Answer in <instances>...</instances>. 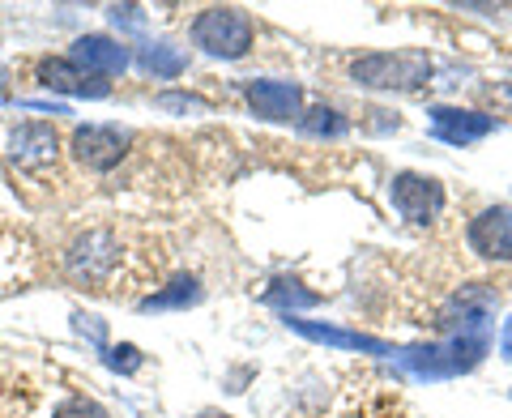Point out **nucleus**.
<instances>
[{
	"label": "nucleus",
	"mask_w": 512,
	"mask_h": 418,
	"mask_svg": "<svg viewBox=\"0 0 512 418\" xmlns=\"http://www.w3.org/2000/svg\"><path fill=\"white\" fill-rule=\"evenodd\" d=\"M124 265H128V252L120 244L116 231H90L73 244L69 261V278L82 286V291H99V295H120L116 278H124Z\"/></svg>",
	"instance_id": "1"
},
{
	"label": "nucleus",
	"mask_w": 512,
	"mask_h": 418,
	"mask_svg": "<svg viewBox=\"0 0 512 418\" xmlns=\"http://www.w3.org/2000/svg\"><path fill=\"white\" fill-rule=\"evenodd\" d=\"M350 77L367 90H419L431 77V56L427 52H376V56L355 60Z\"/></svg>",
	"instance_id": "2"
},
{
	"label": "nucleus",
	"mask_w": 512,
	"mask_h": 418,
	"mask_svg": "<svg viewBox=\"0 0 512 418\" xmlns=\"http://www.w3.org/2000/svg\"><path fill=\"white\" fill-rule=\"evenodd\" d=\"M192 39L197 47H205L210 56H222V60H239L252 47L256 39V26L244 9H205L197 22H192Z\"/></svg>",
	"instance_id": "3"
},
{
	"label": "nucleus",
	"mask_w": 512,
	"mask_h": 418,
	"mask_svg": "<svg viewBox=\"0 0 512 418\" xmlns=\"http://www.w3.org/2000/svg\"><path fill=\"white\" fill-rule=\"evenodd\" d=\"M487 355V337H448V342L440 346H419V350H402V359L414 376H461L470 372V367H478V359Z\"/></svg>",
	"instance_id": "4"
},
{
	"label": "nucleus",
	"mask_w": 512,
	"mask_h": 418,
	"mask_svg": "<svg viewBox=\"0 0 512 418\" xmlns=\"http://www.w3.org/2000/svg\"><path fill=\"white\" fill-rule=\"evenodd\" d=\"M389 201H393V209L406 222H414V227H427V222H436L444 214L448 192H444L440 180H431V175L402 171V175H393V184H389Z\"/></svg>",
	"instance_id": "5"
},
{
	"label": "nucleus",
	"mask_w": 512,
	"mask_h": 418,
	"mask_svg": "<svg viewBox=\"0 0 512 418\" xmlns=\"http://www.w3.org/2000/svg\"><path fill=\"white\" fill-rule=\"evenodd\" d=\"M73 158L90 171H111L120 167V158L128 154V133L116 124H86L73 133Z\"/></svg>",
	"instance_id": "6"
},
{
	"label": "nucleus",
	"mask_w": 512,
	"mask_h": 418,
	"mask_svg": "<svg viewBox=\"0 0 512 418\" xmlns=\"http://www.w3.org/2000/svg\"><path fill=\"white\" fill-rule=\"evenodd\" d=\"M470 252H478L483 261H512V209L508 205H487L478 209L466 227Z\"/></svg>",
	"instance_id": "7"
},
{
	"label": "nucleus",
	"mask_w": 512,
	"mask_h": 418,
	"mask_svg": "<svg viewBox=\"0 0 512 418\" xmlns=\"http://www.w3.org/2000/svg\"><path fill=\"white\" fill-rule=\"evenodd\" d=\"M431 137L444 141V146H474V141L491 137L495 128V116H487V111H461V107H431Z\"/></svg>",
	"instance_id": "8"
},
{
	"label": "nucleus",
	"mask_w": 512,
	"mask_h": 418,
	"mask_svg": "<svg viewBox=\"0 0 512 418\" xmlns=\"http://www.w3.org/2000/svg\"><path fill=\"white\" fill-rule=\"evenodd\" d=\"M39 82L47 90H64V94H90V99H103L107 86L99 77H90V69H82L77 60H64V56H47L39 60Z\"/></svg>",
	"instance_id": "9"
},
{
	"label": "nucleus",
	"mask_w": 512,
	"mask_h": 418,
	"mask_svg": "<svg viewBox=\"0 0 512 418\" xmlns=\"http://www.w3.org/2000/svg\"><path fill=\"white\" fill-rule=\"evenodd\" d=\"M248 103L261 120H295L303 107V90L295 82H252Z\"/></svg>",
	"instance_id": "10"
},
{
	"label": "nucleus",
	"mask_w": 512,
	"mask_h": 418,
	"mask_svg": "<svg viewBox=\"0 0 512 418\" xmlns=\"http://www.w3.org/2000/svg\"><path fill=\"white\" fill-rule=\"evenodd\" d=\"M291 329H299L303 337H312V342H325V346H338V350H372V355H397L393 346L376 342V337L367 333H350V329H333V325H312V320H286Z\"/></svg>",
	"instance_id": "11"
},
{
	"label": "nucleus",
	"mask_w": 512,
	"mask_h": 418,
	"mask_svg": "<svg viewBox=\"0 0 512 418\" xmlns=\"http://www.w3.org/2000/svg\"><path fill=\"white\" fill-rule=\"evenodd\" d=\"M73 60L82 64V69H94V73H120L128 64V52L107 35H86V39L73 43Z\"/></svg>",
	"instance_id": "12"
},
{
	"label": "nucleus",
	"mask_w": 512,
	"mask_h": 418,
	"mask_svg": "<svg viewBox=\"0 0 512 418\" xmlns=\"http://www.w3.org/2000/svg\"><path fill=\"white\" fill-rule=\"evenodd\" d=\"M13 158H18V163H47V158H56L52 124H22L18 133H13Z\"/></svg>",
	"instance_id": "13"
},
{
	"label": "nucleus",
	"mask_w": 512,
	"mask_h": 418,
	"mask_svg": "<svg viewBox=\"0 0 512 418\" xmlns=\"http://www.w3.org/2000/svg\"><path fill=\"white\" fill-rule=\"evenodd\" d=\"M197 299H201L197 278H175L167 291L141 299V308H146V312H167V308H188V303H197Z\"/></svg>",
	"instance_id": "14"
},
{
	"label": "nucleus",
	"mask_w": 512,
	"mask_h": 418,
	"mask_svg": "<svg viewBox=\"0 0 512 418\" xmlns=\"http://www.w3.org/2000/svg\"><path fill=\"white\" fill-rule=\"evenodd\" d=\"M299 128H303L308 137H342V133H346V120H342L333 107H312L308 116L299 120Z\"/></svg>",
	"instance_id": "15"
},
{
	"label": "nucleus",
	"mask_w": 512,
	"mask_h": 418,
	"mask_svg": "<svg viewBox=\"0 0 512 418\" xmlns=\"http://www.w3.org/2000/svg\"><path fill=\"white\" fill-rule=\"evenodd\" d=\"M141 64L154 73V77H180L184 73V52H175V47H150L146 56H141Z\"/></svg>",
	"instance_id": "16"
},
{
	"label": "nucleus",
	"mask_w": 512,
	"mask_h": 418,
	"mask_svg": "<svg viewBox=\"0 0 512 418\" xmlns=\"http://www.w3.org/2000/svg\"><path fill=\"white\" fill-rule=\"evenodd\" d=\"M265 303H278V308H312L316 295L312 291H299V282H274L265 291Z\"/></svg>",
	"instance_id": "17"
},
{
	"label": "nucleus",
	"mask_w": 512,
	"mask_h": 418,
	"mask_svg": "<svg viewBox=\"0 0 512 418\" xmlns=\"http://www.w3.org/2000/svg\"><path fill=\"white\" fill-rule=\"evenodd\" d=\"M52 418H111L99 401H90V397H73V401H64V406H56Z\"/></svg>",
	"instance_id": "18"
},
{
	"label": "nucleus",
	"mask_w": 512,
	"mask_h": 418,
	"mask_svg": "<svg viewBox=\"0 0 512 418\" xmlns=\"http://www.w3.org/2000/svg\"><path fill=\"white\" fill-rule=\"evenodd\" d=\"M107 367H116V372H137V367H141V350H137V346H116V350H107Z\"/></svg>",
	"instance_id": "19"
},
{
	"label": "nucleus",
	"mask_w": 512,
	"mask_h": 418,
	"mask_svg": "<svg viewBox=\"0 0 512 418\" xmlns=\"http://www.w3.org/2000/svg\"><path fill=\"white\" fill-rule=\"evenodd\" d=\"M158 107L163 111H205V103L192 99V94H158Z\"/></svg>",
	"instance_id": "20"
},
{
	"label": "nucleus",
	"mask_w": 512,
	"mask_h": 418,
	"mask_svg": "<svg viewBox=\"0 0 512 418\" xmlns=\"http://www.w3.org/2000/svg\"><path fill=\"white\" fill-rule=\"evenodd\" d=\"M500 355L512 363V316L504 320V333H500Z\"/></svg>",
	"instance_id": "21"
},
{
	"label": "nucleus",
	"mask_w": 512,
	"mask_h": 418,
	"mask_svg": "<svg viewBox=\"0 0 512 418\" xmlns=\"http://www.w3.org/2000/svg\"><path fill=\"white\" fill-rule=\"evenodd\" d=\"M201 418H227V414H201Z\"/></svg>",
	"instance_id": "22"
},
{
	"label": "nucleus",
	"mask_w": 512,
	"mask_h": 418,
	"mask_svg": "<svg viewBox=\"0 0 512 418\" xmlns=\"http://www.w3.org/2000/svg\"><path fill=\"white\" fill-rule=\"evenodd\" d=\"M0 82H5V69H0Z\"/></svg>",
	"instance_id": "23"
}]
</instances>
